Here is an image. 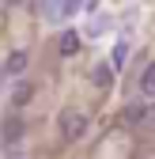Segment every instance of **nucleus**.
Masks as SVG:
<instances>
[{
    "label": "nucleus",
    "mask_w": 155,
    "mask_h": 159,
    "mask_svg": "<svg viewBox=\"0 0 155 159\" xmlns=\"http://www.w3.org/2000/svg\"><path fill=\"white\" fill-rule=\"evenodd\" d=\"M4 4H8V8H19V4H23V0H4Z\"/></svg>",
    "instance_id": "obj_10"
},
{
    "label": "nucleus",
    "mask_w": 155,
    "mask_h": 159,
    "mask_svg": "<svg viewBox=\"0 0 155 159\" xmlns=\"http://www.w3.org/2000/svg\"><path fill=\"white\" fill-rule=\"evenodd\" d=\"M61 133L68 136V140H80V136L87 133V114L83 110H64L61 114Z\"/></svg>",
    "instance_id": "obj_1"
},
{
    "label": "nucleus",
    "mask_w": 155,
    "mask_h": 159,
    "mask_svg": "<svg viewBox=\"0 0 155 159\" xmlns=\"http://www.w3.org/2000/svg\"><path fill=\"white\" fill-rule=\"evenodd\" d=\"M95 84H99V87H110L113 84V68L110 65H99V68H95Z\"/></svg>",
    "instance_id": "obj_8"
},
{
    "label": "nucleus",
    "mask_w": 155,
    "mask_h": 159,
    "mask_svg": "<svg viewBox=\"0 0 155 159\" xmlns=\"http://www.w3.org/2000/svg\"><path fill=\"white\" fill-rule=\"evenodd\" d=\"M57 53H61V57H76V53H80V34H76V30H64V34H61V49H57Z\"/></svg>",
    "instance_id": "obj_4"
},
{
    "label": "nucleus",
    "mask_w": 155,
    "mask_h": 159,
    "mask_svg": "<svg viewBox=\"0 0 155 159\" xmlns=\"http://www.w3.org/2000/svg\"><path fill=\"white\" fill-rule=\"evenodd\" d=\"M148 117V106L144 102H132V106H125V125H140Z\"/></svg>",
    "instance_id": "obj_5"
},
{
    "label": "nucleus",
    "mask_w": 155,
    "mask_h": 159,
    "mask_svg": "<svg viewBox=\"0 0 155 159\" xmlns=\"http://www.w3.org/2000/svg\"><path fill=\"white\" fill-rule=\"evenodd\" d=\"M140 91H144L148 98L155 95V61H151V65H148V68L140 72Z\"/></svg>",
    "instance_id": "obj_6"
},
{
    "label": "nucleus",
    "mask_w": 155,
    "mask_h": 159,
    "mask_svg": "<svg viewBox=\"0 0 155 159\" xmlns=\"http://www.w3.org/2000/svg\"><path fill=\"white\" fill-rule=\"evenodd\" d=\"M27 65H30V53H27V49H11V53L4 57V76H8V80H19V76L27 72Z\"/></svg>",
    "instance_id": "obj_2"
},
{
    "label": "nucleus",
    "mask_w": 155,
    "mask_h": 159,
    "mask_svg": "<svg viewBox=\"0 0 155 159\" xmlns=\"http://www.w3.org/2000/svg\"><path fill=\"white\" fill-rule=\"evenodd\" d=\"M30 95H34V87L27 84V80H15V91H11V110H23V106L30 102Z\"/></svg>",
    "instance_id": "obj_3"
},
{
    "label": "nucleus",
    "mask_w": 155,
    "mask_h": 159,
    "mask_svg": "<svg viewBox=\"0 0 155 159\" xmlns=\"http://www.w3.org/2000/svg\"><path fill=\"white\" fill-rule=\"evenodd\" d=\"M19 136H23V121H19V117H11V121H4V144H15Z\"/></svg>",
    "instance_id": "obj_7"
},
{
    "label": "nucleus",
    "mask_w": 155,
    "mask_h": 159,
    "mask_svg": "<svg viewBox=\"0 0 155 159\" xmlns=\"http://www.w3.org/2000/svg\"><path fill=\"white\" fill-rule=\"evenodd\" d=\"M125 57H129V46H125V42H117V49H113V61H110V68H121V65H125Z\"/></svg>",
    "instance_id": "obj_9"
}]
</instances>
